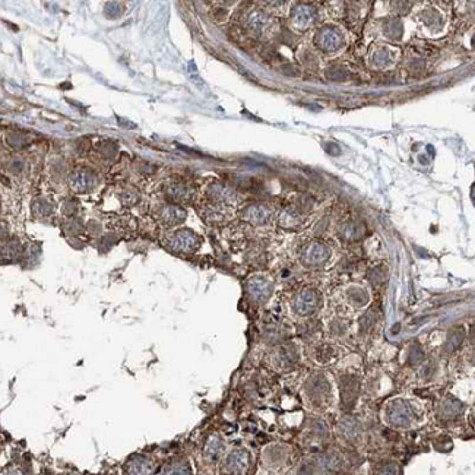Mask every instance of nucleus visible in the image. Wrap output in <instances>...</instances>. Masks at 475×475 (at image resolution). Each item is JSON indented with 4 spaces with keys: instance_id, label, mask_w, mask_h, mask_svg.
<instances>
[{
    "instance_id": "obj_1",
    "label": "nucleus",
    "mask_w": 475,
    "mask_h": 475,
    "mask_svg": "<svg viewBox=\"0 0 475 475\" xmlns=\"http://www.w3.org/2000/svg\"><path fill=\"white\" fill-rule=\"evenodd\" d=\"M383 418L389 426L393 427H411L417 420V412L410 401L399 398L386 404Z\"/></svg>"
},
{
    "instance_id": "obj_2",
    "label": "nucleus",
    "mask_w": 475,
    "mask_h": 475,
    "mask_svg": "<svg viewBox=\"0 0 475 475\" xmlns=\"http://www.w3.org/2000/svg\"><path fill=\"white\" fill-rule=\"evenodd\" d=\"M168 246L178 253H190L194 252L199 246V237L189 231V230H180L177 233H174L170 240H168Z\"/></svg>"
},
{
    "instance_id": "obj_3",
    "label": "nucleus",
    "mask_w": 475,
    "mask_h": 475,
    "mask_svg": "<svg viewBox=\"0 0 475 475\" xmlns=\"http://www.w3.org/2000/svg\"><path fill=\"white\" fill-rule=\"evenodd\" d=\"M247 465H249V455L243 449L233 451L225 461V470L230 475H243L247 470Z\"/></svg>"
},
{
    "instance_id": "obj_4",
    "label": "nucleus",
    "mask_w": 475,
    "mask_h": 475,
    "mask_svg": "<svg viewBox=\"0 0 475 475\" xmlns=\"http://www.w3.org/2000/svg\"><path fill=\"white\" fill-rule=\"evenodd\" d=\"M317 307V296L313 290H303L294 300V310L302 316L313 313Z\"/></svg>"
},
{
    "instance_id": "obj_5",
    "label": "nucleus",
    "mask_w": 475,
    "mask_h": 475,
    "mask_svg": "<svg viewBox=\"0 0 475 475\" xmlns=\"http://www.w3.org/2000/svg\"><path fill=\"white\" fill-rule=\"evenodd\" d=\"M249 293L252 296V299H255L256 302H265L268 300V297L271 296L272 291V285L271 282L263 278V277H255L249 281Z\"/></svg>"
},
{
    "instance_id": "obj_6",
    "label": "nucleus",
    "mask_w": 475,
    "mask_h": 475,
    "mask_svg": "<svg viewBox=\"0 0 475 475\" xmlns=\"http://www.w3.org/2000/svg\"><path fill=\"white\" fill-rule=\"evenodd\" d=\"M307 393L313 401H322L324 398H327L329 395V382L326 380V377L323 376H313L309 379L307 385H306Z\"/></svg>"
},
{
    "instance_id": "obj_7",
    "label": "nucleus",
    "mask_w": 475,
    "mask_h": 475,
    "mask_svg": "<svg viewBox=\"0 0 475 475\" xmlns=\"http://www.w3.org/2000/svg\"><path fill=\"white\" fill-rule=\"evenodd\" d=\"M358 395V382L355 377H344L341 380V401L345 407H352Z\"/></svg>"
},
{
    "instance_id": "obj_8",
    "label": "nucleus",
    "mask_w": 475,
    "mask_h": 475,
    "mask_svg": "<svg viewBox=\"0 0 475 475\" xmlns=\"http://www.w3.org/2000/svg\"><path fill=\"white\" fill-rule=\"evenodd\" d=\"M329 258V250L326 246L320 244V243H313L310 244L306 252H304V260L307 265L312 266H317L326 262V259Z\"/></svg>"
},
{
    "instance_id": "obj_9",
    "label": "nucleus",
    "mask_w": 475,
    "mask_h": 475,
    "mask_svg": "<svg viewBox=\"0 0 475 475\" xmlns=\"http://www.w3.org/2000/svg\"><path fill=\"white\" fill-rule=\"evenodd\" d=\"M92 175L86 171H76L70 175L69 184L75 192H86L92 186Z\"/></svg>"
},
{
    "instance_id": "obj_10",
    "label": "nucleus",
    "mask_w": 475,
    "mask_h": 475,
    "mask_svg": "<svg viewBox=\"0 0 475 475\" xmlns=\"http://www.w3.org/2000/svg\"><path fill=\"white\" fill-rule=\"evenodd\" d=\"M167 193L171 199H174L175 202H187L192 197V192L189 190L187 186H184L183 183L178 181H171L167 186Z\"/></svg>"
},
{
    "instance_id": "obj_11",
    "label": "nucleus",
    "mask_w": 475,
    "mask_h": 475,
    "mask_svg": "<svg viewBox=\"0 0 475 475\" xmlns=\"http://www.w3.org/2000/svg\"><path fill=\"white\" fill-rule=\"evenodd\" d=\"M360 424L355 418H351V417H345L342 418V421L339 423V433L348 439V440H352V439H357L358 434H360Z\"/></svg>"
},
{
    "instance_id": "obj_12",
    "label": "nucleus",
    "mask_w": 475,
    "mask_h": 475,
    "mask_svg": "<svg viewBox=\"0 0 475 475\" xmlns=\"http://www.w3.org/2000/svg\"><path fill=\"white\" fill-rule=\"evenodd\" d=\"M162 219L170 224V225H178L186 219V212L184 209L178 208V206H165L161 212Z\"/></svg>"
},
{
    "instance_id": "obj_13",
    "label": "nucleus",
    "mask_w": 475,
    "mask_h": 475,
    "mask_svg": "<svg viewBox=\"0 0 475 475\" xmlns=\"http://www.w3.org/2000/svg\"><path fill=\"white\" fill-rule=\"evenodd\" d=\"M271 216V212L268 208L262 206V205H255V206H250L247 211H246V218L253 222V224H263L269 219Z\"/></svg>"
},
{
    "instance_id": "obj_14",
    "label": "nucleus",
    "mask_w": 475,
    "mask_h": 475,
    "mask_svg": "<svg viewBox=\"0 0 475 475\" xmlns=\"http://www.w3.org/2000/svg\"><path fill=\"white\" fill-rule=\"evenodd\" d=\"M317 44L323 50H333L339 45V37L332 29H323L317 37Z\"/></svg>"
},
{
    "instance_id": "obj_15",
    "label": "nucleus",
    "mask_w": 475,
    "mask_h": 475,
    "mask_svg": "<svg viewBox=\"0 0 475 475\" xmlns=\"http://www.w3.org/2000/svg\"><path fill=\"white\" fill-rule=\"evenodd\" d=\"M152 471V464L145 458L133 459L128 465V474L129 475H148Z\"/></svg>"
},
{
    "instance_id": "obj_16",
    "label": "nucleus",
    "mask_w": 475,
    "mask_h": 475,
    "mask_svg": "<svg viewBox=\"0 0 475 475\" xmlns=\"http://www.w3.org/2000/svg\"><path fill=\"white\" fill-rule=\"evenodd\" d=\"M313 21V13L309 7L306 6H300L296 13H294V23L300 28H306L312 23Z\"/></svg>"
},
{
    "instance_id": "obj_17",
    "label": "nucleus",
    "mask_w": 475,
    "mask_h": 475,
    "mask_svg": "<svg viewBox=\"0 0 475 475\" xmlns=\"http://www.w3.org/2000/svg\"><path fill=\"white\" fill-rule=\"evenodd\" d=\"M339 465H341V459L336 453H327L320 459V467L324 473H333L339 468Z\"/></svg>"
},
{
    "instance_id": "obj_18",
    "label": "nucleus",
    "mask_w": 475,
    "mask_h": 475,
    "mask_svg": "<svg viewBox=\"0 0 475 475\" xmlns=\"http://www.w3.org/2000/svg\"><path fill=\"white\" fill-rule=\"evenodd\" d=\"M268 23H269L268 18L265 15L259 13V12H255V13H252L249 16V25H250V28L255 29V31H258V32L265 31L266 26H268Z\"/></svg>"
},
{
    "instance_id": "obj_19",
    "label": "nucleus",
    "mask_w": 475,
    "mask_h": 475,
    "mask_svg": "<svg viewBox=\"0 0 475 475\" xmlns=\"http://www.w3.org/2000/svg\"><path fill=\"white\" fill-rule=\"evenodd\" d=\"M222 451H224L222 443H221L218 439H212V440L208 443L205 453H206V456H208L211 461H216V459L219 458V455L222 453Z\"/></svg>"
},
{
    "instance_id": "obj_20",
    "label": "nucleus",
    "mask_w": 475,
    "mask_h": 475,
    "mask_svg": "<svg viewBox=\"0 0 475 475\" xmlns=\"http://www.w3.org/2000/svg\"><path fill=\"white\" fill-rule=\"evenodd\" d=\"M278 360H281V363H296L297 360V352L296 349H293L291 346H284L280 349L278 352Z\"/></svg>"
},
{
    "instance_id": "obj_21",
    "label": "nucleus",
    "mask_w": 475,
    "mask_h": 475,
    "mask_svg": "<svg viewBox=\"0 0 475 475\" xmlns=\"http://www.w3.org/2000/svg\"><path fill=\"white\" fill-rule=\"evenodd\" d=\"M164 475H189V468H187V465H184L181 462H175V464H171L170 467H167V470L164 471Z\"/></svg>"
},
{
    "instance_id": "obj_22",
    "label": "nucleus",
    "mask_w": 475,
    "mask_h": 475,
    "mask_svg": "<svg viewBox=\"0 0 475 475\" xmlns=\"http://www.w3.org/2000/svg\"><path fill=\"white\" fill-rule=\"evenodd\" d=\"M209 193H211L212 197H215L218 200H228L231 197V192L227 190V189H224V187H221V186H212L209 189Z\"/></svg>"
},
{
    "instance_id": "obj_23",
    "label": "nucleus",
    "mask_w": 475,
    "mask_h": 475,
    "mask_svg": "<svg viewBox=\"0 0 475 475\" xmlns=\"http://www.w3.org/2000/svg\"><path fill=\"white\" fill-rule=\"evenodd\" d=\"M377 475H398V470L393 465H386L377 473Z\"/></svg>"
}]
</instances>
